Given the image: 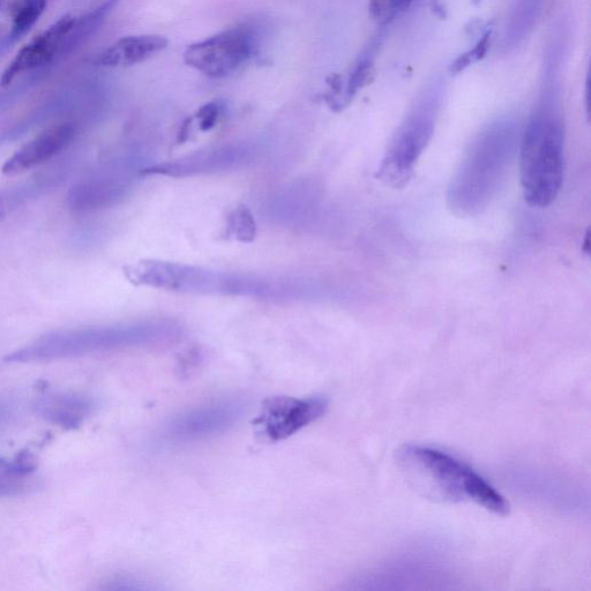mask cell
I'll return each mask as SVG.
<instances>
[{"instance_id": "cell-17", "label": "cell", "mask_w": 591, "mask_h": 591, "mask_svg": "<svg viewBox=\"0 0 591 591\" xmlns=\"http://www.w3.org/2000/svg\"><path fill=\"white\" fill-rule=\"evenodd\" d=\"M545 0H518L505 31V48L512 49L527 39L540 19Z\"/></svg>"}, {"instance_id": "cell-7", "label": "cell", "mask_w": 591, "mask_h": 591, "mask_svg": "<svg viewBox=\"0 0 591 591\" xmlns=\"http://www.w3.org/2000/svg\"><path fill=\"white\" fill-rule=\"evenodd\" d=\"M245 411L244 402L235 399L187 409L162 425L156 441L163 446H179L214 438L233 429L241 422Z\"/></svg>"}, {"instance_id": "cell-15", "label": "cell", "mask_w": 591, "mask_h": 591, "mask_svg": "<svg viewBox=\"0 0 591 591\" xmlns=\"http://www.w3.org/2000/svg\"><path fill=\"white\" fill-rule=\"evenodd\" d=\"M168 47L166 37L160 35L127 36L112 44L97 59L103 67H122L144 63Z\"/></svg>"}, {"instance_id": "cell-23", "label": "cell", "mask_w": 591, "mask_h": 591, "mask_svg": "<svg viewBox=\"0 0 591 591\" xmlns=\"http://www.w3.org/2000/svg\"><path fill=\"white\" fill-rule=\"evenodd\" d=\"M414 0H370L371 17L389 22L407 11Z\"/></svg>"}, {"instance_id": "cell-10", "label": "cell", "mask_w": 591, "mask_h": 591, "mask_svg": "<svg viewBox=\"0 0 591 591\" xmlns=\"http://www.w3.org/2000/svg\"><path fill=\"white\" fill-rule=\"evenodd\" d=\"M253 155L251 148L224 147L211 149L184 157V159L157 164L142 170L146 175H162L174 178L209 174V172L229 170L243 166Z\"/></svg>"}, {"instance_id": "cell-9", "label": "cell", "mask_w": 591, "mask_h": 591, "mask_svg": "<svg viewBox=\"0 0 591 591\" xmlns=\"http://www.w3.org/2000/svg\"><path fill=\"white\" fill-rule=\"evenodd\" d=\"M327 408L328 401L323 396H274L265 401L254 425L268 440H286L317 422L326 414Z\"/></svg>"}, {"instance_id": "cell-1", "label": "cell", "mask_w": 591, "mask_h": 591, "mask_svg": "<svg viewBox=\"0 0 591 591\" xmlns=\"http://www.w3.org/2000/svg\"><path fill=\"white\" fill-rule=\"evenodd\" d=\"M556 58L546 65L541 96L520 141V176L523 197L530 206L545 208L558 197L564 182L565 123L555 79Z\"/></svg>"}, {"instance_id": "cell-2", "label": "cell", "mask_w": 591, "mask_h": 591, "mask_svg": "<svg viewBox=\"0 0 591 591\" xmlns=\"http://www.w3.org/2000/svg\"><path fill=\"white\" fill-rule=\"evenodd\" d=\"M129 275L133 283L174 293L265 299H305L313 294V290L306 286L305 282L216 272L159 260L141 261L130 269Z\"/></svg>"}, {"instance_id": "cell-5", "label": "cell", "mask_w": 591, "mask_h": 591, "mask_svg": "<svg viewBox=\"0 0 591 591\" xmlns=\"http://www.w3.org/2000/svg\"><path fill=\"white\" fill-rule=\"evenodd\" d=\"M519 138V124L512 117L497 119L478 136L452 183L450 201L456 211L471 214L489 203Z\"/></svg>"}, {"instance_id": "cell-16", "label": "cell", "mask_w": 591, "mask_h": 591, "mask_svg": "<svg viewBox=\"0 0 591 591\" xmlns=\"http://www.w3.org/2000/svg\"><path fill=\"white\" fill-rule=\"evenodd\" d=\"M37 478L35 465L31 458L21 455L18 458H0V497H19L35 489Z\"/></svg>"}, {"instance_id": "cell-6", "label": "cell", "mask_w": 591, "mask_h": 591, "mask_svg": "<svg viewBox=\"0 0 591 591\" xmlns=\"http://www.w3.org/2000/svg\"><path fill=\"white\" fill-rule=\"evenodd\" d=\"M443 95V82L436 80L418 96L389 142L377 175L381 183L400 189L413 177L416 164L435 133Z\"/></svg>"}, {"instance_id": "cell-25", "label": "cell", "mask_w": 591, "mask_h": 591, "mask_svg": "<svg viewBox=\"0 0 591 591\" xmlns=\"http://www.w3.org/2000/svg\"><path fill=\"white\" fill-rule=\"evenodd\" d=\"M219 114L220 108L216 103H209L201 108L197 114V117L200 121L201 130H211L216 121H218Z\"/></svg>"}, {"instance_id": "cell-24", "label": "cell", "mask_w": 591, "mask_h": 591, "mask_svg": "<svg viewBox=\"0 0 591 591\" xmlns=\"http://www.w3.org/2000/svg\"><path fill=\"white\" fill-rule=\"evenodd\" d=\"M490 37L491 33H486L482 37V40L476 44L473 50H469L466 52V54H463L458 59H456L451 67V71L454 73H460L465 71L470 65L481 61V59L486 55V51L489 49Z\"/></svg>"}, {"instance_id": "cell-21", "label": "cell", "mask_w": 591, "mask_h": 591, "mask_svg": "<svg viewBox=\"0 0 591 591\" xmlns=\"http://www.w3.org/2000/svg\"><path fill=\"white\" fill-rule=\"evenodd\" d=\"M376 47H378V44H374V46L366 51L362 58H359V61L354 66L353 71H351L342 96L343 108L354 99V96L359 91H361L363 87L368 85V82L372 76L374 66L373 56L376 54Z\"/></svg>"}, {"instance_id": "cell-11", "label": "cell", "mask_w": 591, "mask_h": 591, "mask_svg": "<svg viewBox=\"0 0 591 591\" xmlns=\"http://www.w3.org/2000/svg\"><path fill=\"white\" fill-rule=\"evenodd\" d=\"M76 22V17L65 16L50 26L47 31L35 37L32 42H29L6 67L2 79H0L2 85H10L19 74L48 64L56 56L58 50L63 48L64 42Z\"/></svg>"}, {"instance_id": "cell-14", "label": "cell", "mask_w": 591, "mask_h": 591, "mask_svg": "<svg viewBox=\"0 0 591 591\" xmlns=\"http://www.w3.org/2000/svg\"><path fill=\"white\" fill-rule=\"evenodd\" d=\"M37 414L64 429H76L93 414L94 402L76 393H49L35 403Z\"/></svg>"}, {"instance_id": "cell-26", "label": "cell", "mask_w": 591, "mask_h": 591, "mask_svg": "<svg viewBox=\"0 0 591 591\" xmlns=\"http://www.w3.org/2000/svg\"><path fill=\"white\" fill-rule=\"evenodd\" d=\"M12 416V408L9 403L0 401V426L9 422Z\"/></svg>"}, {"instance_id": "cell-18", "label": "cell", "mask_w": 591, "mask_h": 591, "mask_svg": "<svg viewBox=\"0 0 591 591\" xmlns=\"http://www.w3.org/2000/svg\"><path fill=\"white\" fill-rule=\"evenodd\" d=\"M56 178L49 175L33 179L24 184L11 187L9 190L0 192V222L7 216L16 212L18 208L24 206L27 201L39 197L40 194L54 184Z\"/></svg>"}, {"instance_id": "cell-13", "label": "cell", "mask_w": 591, "mask_h": 591, "mask_svg": "<svg viewBox=\"0 0 591 591\" xmlns=\"http://www.w3.org/2000/svg\"><path fill=\"white\" fill-rule=\"evenodd\" d=\"M126 191L127 185L123 179L109 175L96 176L73 185L67 196V204L74 211H96L115 205Z\"/></svg>"}, {"instance_id": "cell-22", "label": "cell", "mask_w": 591, "mask_h": 591, "mask_svg": "<svg viewBox=\"0 0 591 591\" xmlns=\"http://www.w3.org/2000/svg\"><path fill=\"white\" fill-rule=\"evenodd\" d=\"M230 228L238 241L244 243L252 242L257 234L256 221L246 207L237 208L231 215Z\"/></svg>"}, {"instance_id": "cell-19", "label": "cell", "mask_w": 591, "mask_h": 591, "mask_svg": "<svg viewBox=\"0 0 591 591\" xmlns=\"http://www.w3.org/2000/svg\"><path fill=\"white\" fill-rule=\"evenodd\" d=\"M117 4L118 0H107V2L101 5L99 9L87 14L86 17L80 20L77 19L76 25H74L71 33L67 36V39L64 42V46L66 44L67 47L73 48L77 43H80L82 40H85L86 37L94 33L96 29L102 25V22L106 20L112 10L115 9Z\"/></svg>"}, {"instance_id": "cell-8", "label": "cell", "mask_w": 591, "mask_h": 591, "mask_svg": "<svg viewBox=\"0 0 591 591\" xmlns=\"http://www.w3.org/2000/svg\"><path fill=\"white\" fill-rule=\"evenodd\" d=\"M253 52V39L248 29L234 28L192 44L186 49L185 63L209 78L229 76L248 62Z\"/></svg>"}, {"instance_id": "cell-3", "label": "cell", "mask_w": 591, "mask_h": 591, "mask_svg": "<svg viewBox=\"0 0 591 591\" xmlns=\"http://www.w3.org/2000/svg\"><path fill=\"white\" fill-rule=\"evenodd\" d=\"M398 466L413 488L443 503H473L497 515L510 514L506 498L476 471L435 448L405 445L396 454Z\"/></svg>"}, {"instance_id": "cell-4", "label": "cell", "mask_w": 591, "mask_h": 591, "mask_svg": "<svg viewBox=\"0 0 591 591\" xmlns=\"http://www.w3.org/2000/svg\"><path fill=\"white\" fill-rule=\"evenodd\" d=\"M179 327L170 321H140L101 327L65 329L41 336L6 357L9 363L55 361L107 351L160 346L178 339Z\"/></svg>"}, {"instance_id": "cell-12", "label": "cell", "mask_w": 591, "mask_h": 591, "mask_svg": "<svg viewBox=\"0 0 591 591\" xmlns=\"http://www.w3.org/2000/svg\"><path fill=\"white\" fill-rule=\"evenodd\" d=\"M76 137V126L63 123L50 127L21 147L7 160L3 172L7 176H16L32 170L54 159L71 145Z\"/></svg>"}, {"instance_id": "cell-20", "label": "cell", "mask_w": 591, "mask_h": 591, "mask_svg": "<svg viewBox=\"0 0 591 591\" xmlns=\"http://www.w3.org/2000/svg\"><path fill=\"white\" fill-rule=\"evenodd\" d=\"M47 7V0H20L13 14L10 40L17 41L40 19Z\"/></svg>"}]
</instances>
